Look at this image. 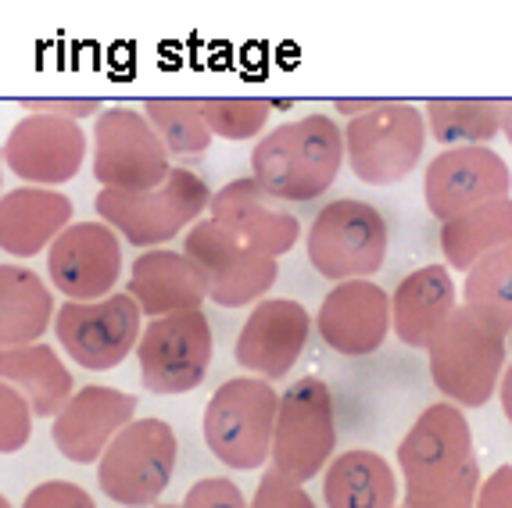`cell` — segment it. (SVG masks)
<instances>
[{
	"instance_id": "cell-34",
	"label": "cell",
	"mask_w": 512,
	"mask_h": 508,
	"mask_svg": "<svg viewBox=\"0 0 512 508\" xmlns=\"http://www.w3.org/2000/svg\"><path fill=\"white\" fill-rule=\"evenodd\" d=\"M251 508H316V501L305 491V483H294L291 476L276 473L269 466L262 473V480H258Z\"/></svg>"
},
{
	"instance_id": "cell-12",
	"label": "cell",
	"mask_w": 512,
	"mask_h": 508,
	"mask_svg": "<svg viewBox=\"0 0 512 508\" xmlns=\"http://www.w3.org/2000/svg\"><path fill=\"white\" fill-rule=\"evenodd\" d=\"M90 136H94V179L101 190L144 194L169 179V151L144 111L104 108Z\"/></svg>"
},
{
	"instance_id": "cell-43",
	"label": "cell",
	"mask_w": 512,
	"mask_h": 508,
	"mask_svg": "<svg viewBox=\"0 0 512 508\" xmlns=\"http://www.w3.org/2000/svg\"><path fill=\"white\" fill-rule=\"evenodd\" d=\"M0 508H15V505H11V501L4 498V494H0Z\"/></svg>"
},
{
	"instance_id": "cell-45",
	"label": "cell",
	"mask_w": 512,
	"mask_h": 508,
	"mask_svg": "<svg viewBox=\"0 0 512 508\" xmlns=\"http://www.w3.org/2000/svg\"><path fill=\"white\" fill-rule=\"evenodd\" d=\"M509 351H512V333H509Z\"/></svg>"
},
{
	"instance_id": "cell-14",
	"label": "cell",
	"mask_w": 512,
	"mask_h": 508,
	"mask_svg": "<svg viewBox=\"0 0 512 508\" xmlns=\"http://www.w3.org/2000/svg\"><path fill=\"white\" fill-rule=\"evenodd\" d=\"M90 151L83 126L54 115H22L4 140V165L22 187L58 190L79 176Z\"/></svg>"
},
{
	"instance_id": "cell-1",
	"label": "cell",
	"mask_w": 512,
	"mask_h": 508,
	"mask_svg": "<svg viewBox=\"0 0 512 508\" xmlns=\"http://www.w3.org/2000/svg\"><path fill=\"white\" fill-rule=\"evenodd\" d=\"M344 154V129L330 115H305L269 129L251 151V176L273 201L305 204L337 183Z\"/></svg>"
},
{
	"instance_id": "cell-16",
	"label": "cell",
	"mask_w": 512,
	"mask_h": 508,
	"mask_svg": "<svg viewBox=\"0 0 512 508\" xmlns=\"http://www.w3.org/2000/svg\"><path fill=\"white\" fill-rule=\"evenodd\" d=\"M47 276L65 301H101L122 280V237L108 222H72L47 251Z\"/></svg>"
},
{
	"instance_id": "cell-35",
	"label": "cell",
	"mask_w": 512,
	"mask_h": 508,
	"mask_svg": "<svg viewBox=\"0 0 512 508\" xmlns=\"http://www.w3.org/2000/svg\"><path fill=\"white\" fill-rule=\"evenodd\" d=\"M18 508H97L94 494L72 480H43L22 498Z\"/></svg>"
},
{
	"instance_id": "cell-2",
	"label": "cell",
	"mask_w": 512,
	"mask_h": 508,
	"mask_svg": "<svg viewBox=\"0 0 512 508\" xmlns=\"http://www.w3.org/2000/svg\"><path fill=\"white\" fill-rule=\"evenodd\" d=\"M427 358L430 380L444 401L459 405L462 412L480 408L502 387L509 365V333L470 305H459V312L427 348Z\"/></svg>"
},
{
	"instance_id": "cell-32",
	"label": "cell",
	"mask_w": 512,
	"mask_h": 508,
	"mask_svg": "<svg viewBox=\"0 0 512 508\" xmlns=\"http://www.w3.org/2000/svg\"><path fill=\"white\" fill-rule=\"evenodd\" d=\"M33 419L29 401L8 380H0V455H15L33 441Z\"/></svg>"
},
{
	"instance_id": "cell-13",
	"label": "cell",
	"mask_w": 512,
	"mask_h": 508,
	"mask_svg": "<svg viewBox=\"0 0 512 508\" xmlns=\"http://www.w3.org/2000/svg\"><path fill=\"white\" fill-rule=\"evenodd\" d=\"M470 462H477L470 419L452 401L423 408L398 444V476L405 494H427L441 483H452Z\"/></svg>"
},
{
	"instance_id": "cell-27",
	"label": "cell",
	"mask_w": 512,
	"mask_h": 508,
	"mask_svg": "<svg viewBox=\"0 0 512 508\" xmlns=\"http://www.w3.org/2000/svg\"><path fill=\"white\" fill-rule=\"evenodd\" d=\"M512 244V197L487 201L480 208L441 222V251L444 265L455 272H470L487 254Z\"/></svg>"
},
{
	"instance_id": "cell-21",
	"label": "cell",
	"mask_w": 512,
	"mask_h": 508,
	"mask_svg": "<svg viewBox=\"0 0 512 508\" xmlns=\"http://www.w3.org/2000/svg\"><path fill=\"white\" fill-rule=\"evenodd\" d=\"M455 312H459V294L452 269L441 262L412 269L391 294L394 337L412 351H427Z\"/></svg>"
},
{
	"instance_id": "cell-44",
	"label": "cell",
	"mask_w": 512,
	"mask_h": 508,
	"mask_svg": "<svg viewBox=\"0 0 512 508\" xmlns=\"http://www.w3.org/2000/svg\"><path fill=\"white\" fill-rule=\"evenodd\" d=\"M154 508H180V505H154Z\"/></svg>"
},
{
	"instance_id": "cell-42",
	"label": "cell",
	"mask_w": 512,
	"mask_h": 508,
	"mask_svg": "<svg viewBox=\"0 0 512 508\" xmlns=\"http://www.w3.org/2000/svg\"><path fill=\"white\" fill-rule=\"evenodd\" d=\"M4 169H8V165H4V147H0V187H4ZM4 197V194H0Z\"/></svg>"
},
{
	"instance_id": "cell-33",
	"label": "cell",
	"mask_w": 512,
	"mask_h": 508,
	"mask_svg": "<svg viewBox=\"0 0 512 508\" xmlns=\"http://www.w3.org/2000/svg\"><path fill=\"white\" fill-rule=\"evenodd\" d=\"M480 480H484L480 462H470L452 483H441L427 494H405L402 508H477Z\"/></svg>"
},
{
	"instance_id": "cell-4",
	"label": "cell",
	"mask_w": 512,
	"mask_h": 508,
	"mask_svg": "<svg viewBox=\"0 0 512 508\" xmlns=\"http://www.w3.org/2000/svg\"><path fill=\"white\" fill-rule=\"evenodd\" d=\"M94 208L97 219L108 222L122 240L154 251V247L169 244L172 237H180L194 222H201V215L212 208V190L197 172L172 165L162 187L144 190V194L101 190Z\"/></svg>"
},
{
	"instance_id": "cell-38",
	"label": "cell",
	"mask_w": 512,
	"mask_h": 508,
	"mask_svg": "<svg viewBox=\"0 0 512 508\" xmlns=\"http://www.w3.org/2000/svg\"><path fill=\"white\" fill-rule=\"evenodd\" d=\"M477 508H512V466H498L480 480Z\"/></svg>"
},
{
	"instance_id": "cell-40",
	"label": "cell",
	"mask_w": 512,
	"mask_h": 508,
	"mask_svg": "<svg viewBox=\"0 0 512 508\" xmlns=\"http://www.w3.org/2000/svg\"><path fill=\"white\" fill-rule=\"evenodd\" d=\"M498 401H502L505 419H509V423H512V358H509V365H505L502 387H498Z\"/></svg>"
},
{
	"instance_id": "cell-7",
	"label": "cell",
	"mask_w": 512,
	"mask_h": 508,
	"mask_svg": "<svg viewBox=\"0 0 512 508\" xmlns=\"http://www.w3.org/2000/svg\"><path fill=\"white\" fill-rule=\"evenodd\" d=\"M427 140V119L409 101H380L373 111L344 126L348 169L369 187L402 183L419 165Z\"/></svg>"
},
{
	"instance_id": "cell-31",
	"label": "cell",
	"mask_w": 512,
	"mask_h": 508,
	"mask_svg": "<svg viewBox=\"0 0 512 508\" xmlns=\"http://www.w3.org/2000/svg\"><path fill=\"white\" fill-rule=\"evenodd\" d=\"M201 104L208 129L219 140H262L269 115H273V101L265 97H208Z\"/></svg>"
},
{
	"instance_id": "cell-3",
	"label": "cell",
	"mask_w": 512,
	"mask_h": 508,
	"mask_svg": "<svg viewBox=\"0 0 512 508\" xmlns=\"http://www.w3.org/2000/svg\"><path fill=\"white\" fill-rule=\"evenodd\" d=\"M280 415V390L258 376H233L219 383L205 405V444L226 469L251 473L273 458V433Z\"/></svg>"
},
{
	"instance_id": "cell-17",
	"label": "cell",
	"mask_w": 512,
	"mask_h": 508,
	"mask_svg": "<svg viewBox=\"0 0 512 508\" xmlns=\"http://www.w3.org/2000/svg\"><path fill=\"white\" fill-rule=\"evenodd\" d=\"M312 315L301 301L291 297H265L251 308V315L240 326V337L233 344V358L248 376L258 380H283L298 358L305 355L312 337Z\"/></svg>"
},
{
	"instance_id": "cell-15",
	"label": "cell",
	"mask_w": 512,
	"mask_h": 508,
	"mask_svg": "<svg viewBox=\"0 0 512 508\" xmlns=\"http://www.w3.org/2000/svg\"><path fill=\"white\" fill-rule=\"evenodd\" d=\"M512 194V169L495 147H448L427 165L423 197L437 222Z\"/></svg>"
},
{
	"instance_id": "cell-18",
	"label": "cell",
	"mask_w": 512,
	"mask_h": 508,
	"mask_svg": "<svg viewBox=\"0 0 512 508\" xmlns=\"http://www.w3.org/2000/svg\"><path fill=\"white\" fill-rule=\"evenodd\" d=\"M137 419V398L108 383H86L54 415L51 441L76 466H97L108 444Z\"/></svg>"
},
{
	"instance_id": "cell-22",
	"label": "cell",
	"mask_w": 512,
	"mask_h": 508,
	"mask_svg": "<svg viewBox=\"0 0 512 508\" xmlns=\"http://www.w3.org/2000/svg\"><path fill=\"white\" fill-rule=\"evenodd\" d=\"M126 294L137 301L147 319L197 312L208 301L197 265L183 251H162V247L137 254V262L129 265Z\"/></svg>"
},
{
	"instance_id": "cell-11",
	"label": "cell",
	"mask_w": 512,
	"mask_h": 508,
	"mask_svg": "<svg viewBox=\"0 0 512 508\" xmlns=\"http://www.w3.org/2000/svg\"><path fill=\"white\" fill-rule=\"evenodd\" d=\"M183 254L197 265L201 280H205L208 301H215L219 308L258 305L273 290V283L280 280L276 258L240 244L215 219H201L187 229Z\"/></svg>"
},
{
	"instance_id": "cell-19",
	"label": "cell",
	"mask_w": 512,
	"mask_h": 508,
	"mask_svg": "<svg viewBox=\"0 0 512 508\" xmlns=\"http://www.w3.org/2000/svg\"><path fill=\"white\" fill-rule=\"evenodd\" d=\"M316 333L337 355H373L394 333L391 294L373 280L333 283L316 312Z\"/></svg>"
},
{
	"instance_id": "cell-29",
	"label": "cell",
	"mask_w": 512,
	"mask_h": 508,
	"mask_svg": "<svg viewBox=\"0 0 512 508\" xmlns=\"http://www.w3.org/2000/svg\"><path fill=\"white\" fill-rule=\"evenodd\" d=\"M462 305H470L473 312L487 315L495 326L512 333V244L487 254L484 262H477L466 272Z\"/></svg>"
},
{
	"instance_id": "cell-9",
	"label": "cell",
	"mask_w": 512,
	"mask_h": 508,
	"mask_svg": "<svg viewBox=\"0 0 512 508\" xmlns=\"http://www.w3.org/2000/svg\"><path fill=\"white\" fill-rule=\"evenodd\" d=\"M215 337L205 308L147 319L137 344L140 383L158 398H176L201 387L212 365Z\"/></svg>"
},
{
	"instance_id": "cell-10",
	"label": "cell",
	"mask_w": 512,
	"mask_h": 508,
	"mask_svg": "<svg viewBox=\"0 0 512 508\" xmlns=\"http://www.w3.org/2000/svg\"><path fill=\"white\" fill-rule=\"evenodd\" d=\"M144 312L126 290L101 301H65L54 315V337L61 351L90 373H108L126 362L140 344Z\"/></svg>"
},
{
	"instance_id": "cell-25",
	"label": "cell",
	"mask_w": 512,
	"mask_h": 508,
	"mask_svg": "<svg viewBox=\"0 0 512 508\" xmlns=\"http://www.w3.org/2000/svg\"><path fill=\"white\" fill-rule=\"evenodd\" d=\"M51 283L18 262H0V351L40 344L54 322Z\"/></svg>"
},
{
	"instance_id": "cell-36",
	"label": "cell",
	"mask_w": 512,
	"mask_h": 508,
	"mask_svg": "<svg viewBox=\"0 0 512 508\" xmlns=\"http://www.w3.org/2000/svg\"><path fill=\"white\" fill-rule=\"evenodd\" d=\"M180 508H251V501L226 476H205V480L190 483V491L183 494Z\"/></svg>"
},
{
	"instance_id": "cell-26",
	"label": "cell",
	"mask_w": 512,
	"mask_h": 508,
	"mask_svg": "<svg viewBox=\"0 0 512 508\" xmlns=\"http://www.w3.org/2000/svg\"><path fill=\"white\" fill-rule=\"evenodd\" d=\"M0 380H8L29 401L36 419H54L76 394L69 365L61 362L58 351L43 340L26 344V348L0 351Z\"/></svg>"
},
{
	"instance_id": "cell-6",
	"label": "cell",
	"mask_w": 512,
	"mask_h": 508,
	"mask_svg": "<svg viewBox=\"0 0 512 508\" xmlns=\"http://www.w3.org/2000/svg\"><path fill=\"white\" fill-rule=\"evenodd\" d=\"M387 244H391L387 219L373 204L355 197H337L323 204L305 237L312 269L333 283L376 276L387 262Z\"/></svg>"
},
{
	"instance_id": "cell-30",
	"label": "cell",
	"mask_w": 512,
	"mask_h": 508,
	"mask_svg": "<svg viewBox=\"0 0 512 508\" xmlns=\"http://www.w3.org/2000/svg\"><path fill=\"white\" fill-rule=\"evenodd\" d=\"M144 115L154 126V133L162 136L165 151L180 154V158L205 154L215 140L197 101H165V97H154V101H144Z\"/></svg>"
},
{
	"instance_id": "cell-23",
	"label": "cell",
	"mask_w": 512,
	"mask_h": 508,
	"mask_svg": "<svg viewBox=\"0 0 512 508\" xmlns=\"http://www.w3.org/2000/svg\"><path fill=\"white\" fill-rule=\"evenodd\" d=\"M72 201L61 190L18 187L0 197V251L36 258L72 226Z\"/></svg>"
},
{
	"instance_id": "cell-41",
	"label": "cell",
	"mask_w": 512,
	"mask_h": 508,
	"mask_svg": "<svg viewBox=\"0 0 512 508\" xmlns=\"http://www.w3.org/2000/svg\"><path fill=\"white\" fill-rule=\"evenodd\" d=\"M502 136L512 144V101H502Z\"/></svg>"
},
{
	"instance_id": "cell-20",
	"label": "cell",
	"mask_w": 512,
	"mask_h": 508,
	"mask_svg": "<svg viewBox=\"0 0 512 508\" xmlns=\"http://www.w3.org/2000/svg\"><path fill=\"white\" fill-rule=\"evenodd\" d=\"M208 212H212L208 219L219 222L230 237H237L240 244H248L251 251L269 254L276 262L301 237L298 215H291L280 201H273V197L265 194L255 183V176L230 179L222 190H215Z\"/></svg>"
},
{
	"instance_id": "cell-28",
	"label": "cell",
	"mask_w": 512,
	"mask_h": 508,
	"mask_svg": "<svg viewBox=\"0 0 512 508\" xmlns=\"http://www.w3.org/2000/svg\"><path fill=\"white\" fill-rule=\"evenodd\" d=\"M427 133L448 147H487L502 133V101L480 97H441L423 104Z\"/></svg>"
},
{
	"instance_id": "cell-39",
	"label": "cell",
	"mask_w": 512,
	"mask_h": 508,
	"mask_svg": "<svg viewBox=\"0 0 512 508\" xmlns=\"http://www.w3.org/2000/svg\"><path fill=\"white\" fill-rule=\"evenodd\" d=\"M380 101H348V97H341V101H333V108L341 111V115H348V122L351 119H359V115H366V111H373Z\"/></svg>"
},
{
	"instance_id": "cell-24",
	"label": "cell",
	"mask_w": 512,
	"mask_h": 508,
	"mask_svg": "<svg viewBox=\"0 0 512 508\" xmlns=\"http://www.w3.org/2000/svg\"><path fill=\"white\" fill-rule=\"evenodd\" d=\"M402 476L369 448L337 451L323 473L326 508H398Z\"/></svg>"
},
{
	"instance_id": "cell-5",
	"label": "cell",
	"mask_w": 512,
	"mask_h": 508,
	"mask_svg": "<svg viewBox=\"0 0 512 508\" xmlns=\"http://www.w3.org/2000/svg\"><path fill=\"white\" fill-rule=\"evenodd\" d=\"M180 462V437L165 419H133L97 462V487L122 508H151L169 491Z\"/></svg>"
},
{
	"instance_id": "cell-37",
	"label": "cell",
	"mask_w": 512,
	"mask_h": 508,
	"mask_svg": "<svg viewBox=\"0 0 512 508\" xmlns=\"http://www.w3.org/2000/svg\"><path fill=\"white\" fill-rule=\"evenodd\" d=\"M26 115H54V119H69V122H83V119H101L104 104L94 97H29L22 101Z\"/></svg>"
},
{
	"instance_id": "cell-8",
	"label": "cell",
	"mask_w": 512,
	"mask_h": 508,
	"mask_svg": "<svg viewBox=\"0 0 512 508\" xmlns=\"http://www.w3.org/2000/svg\"><path fill=\"white\" fill-rule=\"evenodd\" d=\"M337 455V412L333 390L319 376H301L280 394V415L273 433V469L308 483L326 473Z\"/></svg>"
}]
</instances>
